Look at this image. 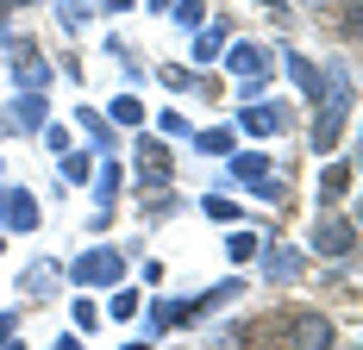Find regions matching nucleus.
Masks as SVG:
<instances>
[{
	"instance_id": "1a4fd4ad",
	"label": "nucleus",
	"mask_w": 363,
	"mask_h": 350,
	"mask_svg": "<svg viewBox=\"0 0 363 350\" xmlns=\"http://www.w3.org/2000/svg\"><path fill=\"white\" fill-rule=\"evenodd\" d=\"M50 81V63L38 57V44H19L13 50V88H44Z\"/></svg>"
},
{
	"instance_id": "f8f14e48",
	"label": "nucleus",
	"mask_w": 363,
	"mask_h": 350,
	"mask_svg": "<svg viewBox=\"0 0 363 350\" xmlns=\"http://www.w3.org/2000/svg\"><path fill=\"white\" fill-rule=\"evenodd\" d=\"M225 57V26H201V38H194V63L207 69V63H219Z\"/></svg>"
},
{
	"instance_id": "2eb2a0df",
	"label": "nucleus",
	"mask_w": 363,
	"mask_h": 350,
	"mask_svg": "<svg viewBox=\"0 0 363 350\" xmlns=\"http://www.w3.org/2000/svg\"><path fill=\"white\" fill-rule=\"evenodd\" d=\"M232 175H238V181H263V175H269V157H263V150H245V157H232Z\"/></svg>"
},
{
	"instance_id": "412c9836",
	"label": "nucleus",
	"mask_w": 363,
	"mask_h": 350,
	"mask_svg": "<svg viewBox=\"0 0 363 350\" xmlns=\"http://www.w3.org/2000/svg\"><path fill=\"white\" fill-rule=\"evenodd\" d=\"M201 213H207V219H219V225H232V219H238V201H225V194H207V201H201Z\"/></svg>"
},
{
	"instance_id": "cd10ccee",
	"label": "nucleus",
	"mask_w": 363,
	"mask_h": 350,
	"mask_svg": "<svg viewBox=\"0 0 363 350\" xmlns=\"http://www.w3.org/2000/svg\"><path fill=\"white\" fill-rule=\"evenodd\" d=\"M13 332H19V313H0V344H6Z\"/></svg>"
},
{
	"instance_id": "9b49d317",
	"label": "nucleus",
	"mask_w": 363,
	"mask_h": 350,
	"mask_svg": "<svg viewBox=\"0 0 363 350\" xmlns=\"http://www.w3.org/2000/svg\"><path fill=\"white\" fill-rule=\"evenodd\" d=\"M351 163H345V157H338V163H326V169H320V201H345V194H351Z\"/></svg>"
},
{
	"instance_id": "0eeeda50",
	"label": "nucleus",
	"mask_w": 363,
	"mask_h": 350,
	"mask_svg": "<svg viewBox=\"0 0 363 350\" xmlns=\"http://www.w3.org/2000/svg\"><path fill=\"white\" fill-rule=\"evenodd\" d=\"M282 69H289V81L307 94V101H326V75H320V63H307L301 50H282Z\"/></svg>"
},
{
	"instance_id": "72a5a7b5",
	"label": "nucleus",
	"mask_w": 363,
	"mask_h": 350,
	"mask_svg": "<svg viewBox=\"0 0 363 350\" xmlns=\"http://www.w3.org/2000/svg\"><path fill=\"white\" fill-rule=\"evenodd\" d=\"M263 6H276V0H263Z\"/></svg>"
},
{
	"instance_id": "f3484780",
	"label": "nucleus",
	"mask_w": 363,
	"mask_h": 350,
	"mask_svg": "<svg viewBox=\"0 0 363 350\" xmlns=\"http://www.w3.org/2000/svg\"><path fill=\"white\" fill-rule=\"evenodd\" d=\"M57 175H63V181H88L94 169H88V157L69 144V150H57Z\"/></svg>"
},
{
	"instance_id": "7ed1b4c3",
	"label": "nucleus",
	"mask_w": 363,
	"mask_h": 350,
	"mask_svg": "<svg viewBox=\"0 0 363 350\" xmlns=\"http://www.w3.org/2000/svg\"><path fill=\"white\" fill-rule=\"evenodd\" d=\"M38 219H44V213H38L32 188H19V181H13V188H0V225H6V232H19V238H26V232H38Z\"/></svg>"
},
{
	"instance_id": "dca6fc26",
	"label": "nucleus",
	"mask_w": 363,
	"mask_h": 350,
	"mask_svg": "<svg viewBox=\"0 0 363 350\" xmlns=\"http://www.w3.org/2000/svg\"><path fill=\"white\" fill-rule=\"evenodd\" d=\"M194 144H201L207 157H225V150L238 144V132H232V125H213V132H194Z\"/></svg>"
},
{
	"instance_id": "20e7f679",
	"label": "nucleus",
	"mask_w": 363,
	"mask_h": 350,
	"mask_svg": "<svg viewBox=\"0 0 363 350\" xmlns=\"http://www.w3.org/2000/svg\"><path fill=\"white\" fill-rule=\"evenodd\" d=\"M332 319L326 313H294L289 319V350H332Z\"/></svg>"
},
{
	"instance_id": "7c9ffc66",
	"label": "nucleus",
	"mask_w": 363,
	"mask_h": 350,
	"mask_svg": "<svg viewBox=\"0 0 363 350\" xmlns=\"http://www.w3.org/2000/svg\"><path fill=\"white\" fill-rule=\"evenodd\" d=\"M0 350H26V344H19V338H6V344H0Z\"/></svg>"
},
{
	"instance_id": "39448f33",
	"label": "nucleus",
	"mask_w": 363,
	"mask_h": 350,
	"mask_svg": "<svg viewBox=\"0 0 363 350\" xmlns=\"http://www.w3.org/2000/svg\"><path fill=\"white\" fill-rule=\"evenodd\" d=\"M138 175H145V188H169V138H138Z\"/></svg>"
},
{
	"instance_id": "393cba45",
	"label": "nucleus",
	"mask_w": 363,
	"mask_h": 350,
	"mask_svg": "<svg viewBox=\"0 0 363 350\" xmlns=\"http://www.w3.org/2000/svg\"><path fill=\"white\" fill-rule=\"evenodd\" d=\"M225 250H232V263H251V256H257L263 244H257L251 232H232V244H225Z\"/></svg>"
},
{
	"instance_id": "4be33fe9",
	"label": "nucleus",
	"mask_w": 363,
	"mask_h": 350,
	"mask_svg": "<svg viewBox=\"0 0 363 350\" xmlns=\"http://www.w3.org/2000/svg\"><path fill=\"white\" fill-rule=\"evenodd\" d=\"M94 194H101V213L113 207V194H119V163H107V169L94 175Z\"/></svg>"
},
{
	"instance_id": "b1692460",
	"label": "nucleus",
	"mask_w": 363,
	"mask_h": 350,
	"mask_svg": "<svg viewBox=\"0 0 363 350\" xmlns=\"http://www.w3.org/2000/svg\"><path fill=\"white\" fill-rule=\"evenodd\" d=\"M113 319H132L138 313V288H113V307H107Z\"/></svg>"
},
{
	"instance_id": "c756f323",
	"label": "nucleus",
	"mask_w": 363,
	"mask_h": 350,
	"mask_svg": "<svg viewBox=\"0 0 363 350\" xmlns=\"http://www.w3.org/2000/svg\"><path fill=\"white\" fill-rule=\"evenodd\" d=\"M57 350H88V344H82V338H57Z\"/></svg>"
},
{
	"instance_id": "5701e85b",
	"label": "nucleus",
	"mask_w": 363,
	"mask_h": 350,
	"mask_svg": "<svg viewBox=\"0 0 363 350\" xmlns=\"http://www.w3.org/2000/svg\"><path fill=\"white\" fill-rule=\"evenodd\" d=\"M169 13H176L182 26H194V32H201V26H207V6H201V0H176V6H169Z\"/></svg>"
},
{
	"instance_id": "f704fd0d",
	"label": "nucleus",
	"mask_w": 363,
	"mask_h": 350,
	"mask_svg": "<svg viewBox=\"0 0 363 350\" xmlns=\"http://www.w3.org/2000/svg\"><path fill=\"white\" fill-rule=\"evenodd\" d=\"M0 250H6V238H0Z\"/></svg>"
},
{
	"instance_id": "f03ea898",
	"label": "nucleus",
	"mask_w": 363,
	"mask_h": 350,
	"mask_svg": "<svg viewBox=\"0 0 363 350\" xmlns=\"http://www.w3.org/2000/svg\"><path fill=\"white\" fill-rule=\"evenodd\" d=\"M313 250H320V256H351V250H357V225H351L345 213H320V219H313Z\"/></svg>"
},
{
	"instance_id": "c85d7f7f",
	"label": "nucleus",
	"mask_w": 363,
	"mask_h": 350,
	"mask_svg": "<svg viewBox=\"0 0 363 350\" xmlns=\"http://www.w3.org/2000/svg\"><path fill=\"white\" fill-rule=\"evenodd\" d=\"M101 13H125V6H138V0H94Z\"/></svg>"
},
{
	"instance_id": "9d476101",
	"label": "nucleus",
	"mask_w": 363,
	"mask_h": 350,
	"mask_svg": "<svg viewBox=\"0 0 363 350\" xmlns=\"http://www.w3.org/2000/svg\"><path fill=\"white\" fill-rule=\"evenodd\" d=\"M245 132H257V138H276V132H289V106H263V101H251V106H245Z\"/></svg>"
},
{
	"instance_id": "bb28decb",
	"label": "nucleus",
	"mask_w": 363,
	"mask_h": 350,
	"mask_svg": "<svg viewBox=\"0 0 363 350\" xmlns=\"http://www.w3.org/2000/svg\"><path fill=\"white\" fill-rule=\"evenodd\" d=\"M57 19H63V26H69V32H75V26L88 19V6H82V0H63V6H57Z\"/></svg>"
},
{
	"instance_id": "6ab92c4d",
	"label": "nucleus",
	"mask_w": 363,
	"mask_h": 350,
	"mask_svg": "<svg viewBox=\"0 0 363 350\" xmlns=\"http://www.w3.org/2000/svg\"><path fill=\"white\" fill-rule=\"evenodd\" d=\"M107 113H113V125H145V106L132 101V94H119V101H113Z\"/></svg>"
},
{
	"instance_id": "a878e982",
	"label": "nucleus",
	"mask_w": 363,
	"mask_h": 350,
	"mask_svg": "<svg viewBox=\"0 0 363 350\" xmlns=\"http://www.w3.org/2000/svg\"><path fill=\"white\" fill-rule=\"evenodd\" d=\"M157 132H163V138H188V119H182V113H163Z\"/></svg>"
},
{
	"instance_id": "a211bd4d",
	"label": "nucleus",
	"mask_w": 363,
	"mask_h": 350,
	"mask_svg": "<svg viewBox=\"0 0 363 350\" xmlns=\"http://www.w3.org/2000/svg\"><path fill=\"white\" fill-rule=\"evenodd\" d=\"M57 288V263H32L26 269V294H50Z\"/></svg>"
},
{
	"instance_id": "f257e3e1",
	"label": "nucleus",
	"mask_w": 363,
	"mask_h": 350,
	"mask_svg": "<svg viewBox=\"0 0 363 350\" xmlns=\"http://www.w3.org/2000/svg\"><path fill=\"white\" fill-rule=\"evenodd\" d=\"M69 281H75V288H119V281H125V250H119V244L82 250V256L69 263Z\"/></svg>"
},
{
	"instance_id": "423d86ee",
	"label": "nucleus",
	"mask_w": 363,
	"mask_h": 350,
	"mask_svg": "<svg viewBox=\"0 0 363 350\" xmlns=\"http://www.w3.org/2000/svg\"><path fill=\"white\" fill-rule=\"evenodd\" d=\"M6 125H19V132H44V125H50V101H44V88L13 94V106H6Z\"/></svg>"
},
{
	"instance_id": "6e6552de",
	"label": "nucleus",
	"mask_w": 363,
	"mask_h": 350,
	"mask_svg": "<svg viewBox=\"0 0 363 350\" xmlns=\"http://www.w3.org/2000/svg\"><path fill=\"white\" fill-rule=\"evenodd\" d=\"M225 63H232L238 81H263V75H269V50H263V44H232Z\"/></svg>"
},
{
	"instance_id": "aec40b11",
	"label": "nucleus",
	"mask_w": 363,
	"mask_h": 350,
	"mask_svg": "<svg viewBox=\"0 0 363 350\" xmlns=\"http://www.w3.org/2000/svg\"><path fill=\"white\" fill-rule=\"evenodd\" d=\"M75 119H82V132L94 138V150H113V132H107V119H101V113H75Z\"/></svg>"
},
{
	"instance_id": "2f4dec72",
	"label": "nucleus",
	"mask_w": 363,
	"mask_h": 350,
	"mask_svg": "<svg viewBox=\"0 0 363 350\" xmlns=\"http://www.w3.org/2000/svg\"><path fill=\"white\" fill-rule=\"evenodd\" d=\"M0 6H32V0H0Z\"/></svg>"
},
{
	"instance_id": "473e14b6",
	"label": "nucleus",
	"mask_w": 363,
	"mask_h": 350,
	"mask_svg": "<svg viewBox=\"0 0 363 350\" xmlns=\"http://www.w3.org/2000/svg\"><path fill=\"white\" fill-rule=\"evenodd\" d=\"M132 350H157V344H132Z\"/></svg>"
},
{
	"instance_id": "4468645a",
	"label": "nucleus",
	"mask_w": 363,
	"mask_h": 350,
	"mask_svg": "<svg viewBox=\"0 0 363 350\" xmlns=\"http://www.w3.org/2000/svg\"><path fill=\"white\" fill-rule=\"evenodd\" d=\"M188 319H194V300H157V307H150V325H157V332L188 325Z\"/></svg>"
},
{
	"instance_id": "ddd939ff",
	"label": "nucleus",
	"mask_w": 363,
	"mask_h": 350,
	"mask_svg": "<svg viewBox=\"0 0 363 350\" xmlns=\"http://www.w3.org/2000/svg\"><path fill=\"white\" fill-rule=\"evenodd\" d=\"M301 276V250H269L263 256V281H294Z\"/></svg>"
}]
</instances>
